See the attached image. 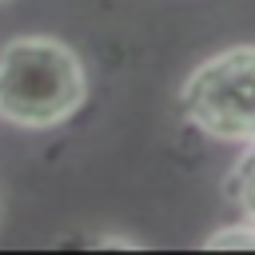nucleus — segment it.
I'll return each instance as SVG.
<instances>
[{
    "label": "nucleus",
    "instance_id": "1",
    "mask_svg": "<svg viewBox=\"0 0 255 255\" xmlns=\"http://www.w3.org/2000/svg\"><path fill=\"white\" fill-rule=\"evenodd\" d=\"M88 100L80 56L52 36H16L0 48V116L20 128H56Z\"/></svg>",
    "mask_w": 255,
    "mask_h": 255
},
{
    "label": "nucleus",
    "instance_id": "2",
    "mask_svg": "<svg viewBox=\"0 0 255 255\" xmlns=\"http://www.w3.org/2000/svg\"><path fill=\"white\" fill-rule=\"evenodd\" d=\"M179 112L215 139H255V44H235L203 60L179 88Z\"/></svg>",
    "mask_w": 255,
    "mask_h": 255
},
{
    "label": "nucleus",
    "instance_id": "3",
    "mask_svg": "<svg viewBox=\"0 0 255 255\" xmlns=\"http://www.w3.org/2000/svg\"><path fill=\"white\" fill-rule=\"evenodd\" d=\"M223 191H227V199L239 207V215L255 223V139H251L247 151L231 163V171H227V179H223Z\"/></svg>",
    "mask_w": 255,
    "mask_h": 255
},
{
    "label": "nucleus",
    "instance_id": "4",
    "mask_svg": "<svg viewBox=\"0 0 255 255\" xmlns=\"http://www.w3.org/2000/svg\"><path fill=\"white\" fill-rule=\"evenodd\" d=\"M203 247L207 251H255V223L243 219L239 227H223V231L207 235Z\"/></svg>",
    "mask_w": 255,
    "mask_h": 255
},
{
    "label": "nucleus",
    "instance_id": "5",
    "mask_svg": "<svg viewBox=\"0 0 255 255\" xmlns=\"http://www.w3.org/2000/svg\"><path fill=\"white\" fill-rule=\"evenodd\" d=\"M0 4H8V0H0Z\"/></svg>",
    "mask_w": 255,
    "mask_h": 255
}]
</instances>
